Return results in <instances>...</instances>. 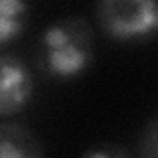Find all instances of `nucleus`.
<instances>
[{"instance_id": "obj_4", "label": "nucleus", "mask_w": 158, "mask_h": 158, "mask_svg": "<svg viewBox=\"0 0 158 158\" xmlns=\"http://www.w3.org/2000/svg\"><path fill=\"white\" fill-rule=\"evenodd\" d=\"M0 158H44V148L30 128L4 123L0 127Z\"/></svg>"}, {"instance_id": "obj_5", "label": "nucleus", "mask_w": 158, "mask_h": 158, "mask_svg": "<svg viewBox=\"0 0 158 158\" xmlns=\"http://www.w3.org/2000/svg\"><path fill=\"white\" fill-rule=\"evenodd\" d=\"M28 4L22 0H2L0 2V42L6 44L16 38L26 24Z\"/></svg>"}, {"instance_id": "obj_7", "label": "nucleus", "mask_w": 158, "mask_h": 158, "mask_svg": "<svg viewBox=\"0 0 158 158\" xmlns=\"http://www.w3.org/2000/svg\"><path fill=\"white\" fill-rule=\"evenodd\" d=\"M142 158H158V121L148 127L140 146Z\"/></svg>"}, {"instance_id": "obj_3", "label": "nucleus", "mask_w": 158, "mask_h": 158, "mask_svg": "<svg viewBox=\"0 0 158 158\" xmlns=\"http://www.w3.org/2000/svg\"><path fill=\"white\" fill-rule=\"evenodd\" d=\"M32 77L28 67L14 56L0 57V115L10 117L18 113L32 95Z\"/></svg>"}, {"instance_id": "obj_1", "label": "nucleus", "mask_w": 158, "mask_h": 158, "mask_svg": "<svg viewBox=\"0 0 158 158\" xmlns=\"http://www.w3.org/2000/svg\"><path fill=\"white\" fill-rule=\"evenodd\" d=\"M93 59V32L83 18L69 16L49 24L42 36V63L56 77H75Z\"/></svg>"}, {"instance_id": "obj_6", "label": "nucleus", "mask_w": 158, "mask_h": 158, "mask_svg": "<svg viewBox=\"0 0 158 158\" xmlns=\"http://www.w3.org/2000/svg\"><path fill=\"white\" fill-rule=\"evenodd\" d=\"M83 158H132L123 146L117 144H103V146H95L91 150L85 152Z\"/></svg>"}, {"instance_id": "obj_2", "label": "nucleus", "mask_w": 158, "mask_h": 158, "mask_svg": "<svg viewBox=\"0 0 158 158\" xmlns=\"http://www.w3.org/2000/svg\"><path fill=\"white\" fill-rule=\"evenodd\" d=\"M97 18L107 36L132 42L158 32V2L154 0H103Z\"/></svg>"}]
</instances>
